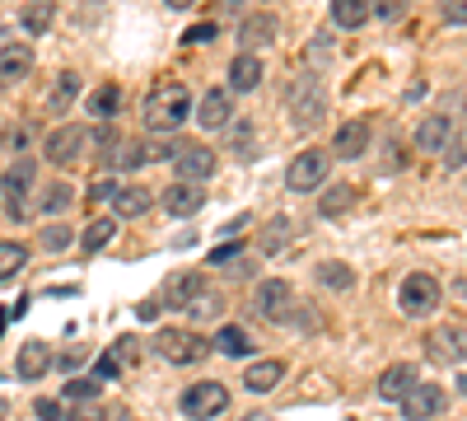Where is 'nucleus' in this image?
Returning a JSON list of instances; mask_svg holds the SVG:
<instances>
[{
  "instance_id": "c03bdc74",
  "label": "nucleus",
  "mask_w": 467,
  "mask_h": 421,
  "mask_svg": "<svg viewBox=\"0 0 467 421\" xmlns=\"http://www.w3.org/2000/svg\"><path fill=\"white\" fill-rule=\"evenodd\" d=\"M369 15H379L383 24H393V19H402V15H407V0H374Z\"/></svg>"
},
{
  "instance_id": "aec40b11",
  "label": "nucleus",
  "mask_w": 467,
  "mask_h": 421,
  "mask_svg": "<svg viewBox=\"0 0 467 421\" xmlns=\"http://www.w3.org/2000/svg\"><path fill=\"white\" fill-rule=\"evenodd\" d=\"M33 47L28 43H5L0 47V89H10V85H19V80H28L33 75Z\"/></svg>"
},
{
  "instance_id": "ddd939ff",
  "label": "nucleus",
  "mask_w": 467,
  "mask_h": 421,
  "mask_svg": "<svg viewBox=\"0 0 467 421\" xmlns=\"http://www.w3.org/2000/svg\"><path fill=\"white\" fill-rule=\"evenodd\" d=\"M202 290H206V277L197 272V267H178V272H169V281L160 290V304H169V310H187Z\"/></svg>"
},
{
  "instance_id": "8fccbe9b",
  "label": "nucleus",
  "mask_w": 467,
  "mask_h": 421,
  "mask_svg": "<svg viewBox=\"0 0 467 421\" xmlns=\"http://www.w3.org/2000/svg\"><path fill=\"white\" fill-rule=\"evenodd\" d=\"M229 150H234V160H253V127H239V132H234Z\"/></svg>"
},
{
  "instance_id": "bb28decb",
  "label": "nucleus",
  "mask_w": 467,
  "mask_h": 421,
  "mask_svg": "<svg viewBox=\"0 0 467 421\" xmlns=\"http://www.w3.org/2000/svg\"><path fill=\"white\" fill-rule=\"evenodd\" d=\"M350 206H356V187L350 183H327L318 193V220H341Z\"/></svg>"
},
{
  "instance_id": "5701e85b",
  "label": "nucleus",
  "mask_w": 467,
  "mask_h": 421,
  "mask_svg": "<svg viewBox=\"0 0 467 421\" xmlns=\"http://www.w3.org/2000/svg\"><path fill=\"white\" fill-rule=\"evenodd\" d=\"M285 361H276V356H266V361H253L248 370H244V389L248 394H271V389H281V379H285Z\"/></svg>"
},
{
  "instance_id": "58836bf2",
  "label": "nucleus",
  "mask_w": 467,
  "mask_h": 421,
  "mask_svg": "<svg viewBox=\"0 0 467 421\" xmlns=\"http://www.w3.org/2000/svg\"><path fill=\"white\" fill-rule=\"evenodd\" d=\"M75 94H80V75H75V70H61V80H57V89H52V108H57V112L70 108Z\"/></svg>"
},
{
  "instance_id": "37998d69",
  "label": "nucleus",
  "mask_w": 467,
  "mask_h": 421,
  "mask_svg": "<svg viewBox=\"0 0 467 421\" xmlns=\"http://www.w3.org/2000/svg\"><path fill=\"white\" fill-rule=\"evenodd\" d=\"M66 421H108V407L103 403H75L66 412Z\"/></svg>"
},
{
  "instance_id": "dca6fc26",
  "label": "nucleus",
  "mask_w": 467,
  "mask_h": 421,
  "mask_svg": "<svg viewBox=\"0 0 467 421\" xmlns=\"http://www.w3.org/2000/svg\"><path fill=\"white\" fill-rule=\"evenodd\" d=\"M206 206V183H169L164 187V211L173 220H187Z\"/></svg>"
},
{
  "instance_id": "412c9836",
  "label": "nucleus",
  "mask_w": 467,
  "mask_h": 421,
  "mask_svg": "<svg viewBox=\"0 0 467 421\" xmlns=\"http://www.w3.org/2000/svg\"><path fill=\"white\" fill-rule=\"evenodd\" d=\"M365 150H369V122H365V118L337 127V136H332V160H360Z\"/></svg>"
},
{
  "instance_id": "0eeeda50",
  "label": "nucleus",
  "mask_w": 467,
  "mask_h": 421,
  "mask_svg": "<svg viewBox=\"0 0 467 421\" xmlns=\"http://www.w3.org/2000/svg\"><path fill=\"white\" fill-rule=\"evenodd\" d=\"M89 145H94V132H89L85 122H61V127L43 141V160L57 164V169H70V164L85 160Z\"/></svg>"
},
{
  "instance_id": "2eb2a0df",
  "label": "nucleus",
  "mask_w": 467,
  "mask_h": 421,
  "mask_svg": "<svg viewBox=\"0 0 467 421\" xmlns=\"http://www.w3.org/2000/svg\"><path fill=\"white\" fill-rule=\"evenodd\" d=\"M127 155H131V141L117 132L112 122H103V127L94 132V160H99L103 169H127Z\"/></svg>"
},
{
  "instance_id": "603ef678",
  "label": "nucleus",
  "mask_w": 467,
  "mask_h": 421,
  "mask_svg": "<svg viewBox=\"0 0 467 421\" xmlns=\"http://www.w3.org/2000/svg\"><path fill=\"white\" fill-rule=\"evenodd\" d=\"M33 416H37V421H61L66 407H61L57 398H37V403H33Z\"/></svg>"
},
{
  "instance_id": "1a4fd4ad",
  "label": "nucleus",
  "mask_w": 467,
  "mask_h": 421,
  "mask_svg": "<svg viewBox=\"0 0 467 421\" xmlns=\"http://www.w3.org/2000/svg\"><path fill=\"white\" fill-rule=\"evenodd\" d=\"M425 356L440 361V365H462V361H467V328L440 323L431 337H425Z\"/></svg>"
},
{
  "instance_id": "4c0bfd02",
  "label": "nucleus",
  "mask_w": 467,
  "mask_h": 421,
  "mask_svg": "<svg viewBox=\"0 0 467 421\" xmlns=\"http://www.w3.org/2000/svg\"><path fill=\"white\" fill-rule=\"evenodd\" d=\"M19 24H24L28 33H47V24H52V0H28L24 15H19Z\"/></svg>"
},
{
  "instance_id": "9b49d317",
  "label": "nucleus",
  "mask_w": 467,
  "mask_h": 421,
  "mask_svg": "<svg viewBox=\"0 0 467 421\" xmlns=\"http://www.w3.org/2000/svg\"><path fill=\"white\" fill-rule=\"evenodd\" d=\"M295 300H299V295H295V286H290V281H281V277L262 281V286H257V295H253L257 314H262L266 323H285V314H290V304H295Z\"/></svg>"
},
{
  "instance_id": "09e8293b",
  "label": "nucleus",
  "mask_w": 467,
  "mask_h": 421,
  "mask_svg": "<svg viewBox=\"0 0 467 421\" xmlns=\"http://www.w3.org/2000/svg\"><path fill=\"white\" fill-rule=\"evenodd\" d=\"M215 37H220V33H215V24L206 19V24H192V28L182 33V43H187V47H197V43H215Z\"/></svg>"
},
{
  "instance_id": "052dcab7",
  "label": "nucleus",
  "mask_w": 467,
  "mask_h": 421,
  "mask_svg": "<svg viewBox=\"0 0 467 421\" xmlns=\"http://www.w3.org/2000/svg\"><path fill=\"white\" fill-rule=\"evenodd\" d=\"M458 394H462V398H467V370H462V374H458Z\"/></svg>"
},
{
  "instance_id": "f8f14e48",
  "label": "nucleus",
  "mask_w": 467,
  "mask_h": 421,
  "mask_svg": "<svg viewBox=\"0 0 467 421\" xmlns=\"http://www.w3.org/2000/svg\"><path fill=\"white\" fill-rule=\"evenodd\" d=\"M33 178H37V164L28 155H19L5 174H0V193H5V211L10 216H24V197H28Z\"/></svg>"
},
{
  "instance_id": "9d476101",
  "label": "nucleus",
  "mask_w": 467,
  "mask_h": 421,
  "mask_svg": "<svg viewBox=\"0 0 467 421\" xmlns=\"http://www.w3.org/2000/svg\"><path fill=\"white\" fill-rule=\"evenodd\" d=\"M444 407H449V394H444L440 384H431V379H420V384L398 403V412H402L407 421H435Z\"/></svg>"
},
{
  "instance_id": "4be33fe9",
  "label": "nucleus",
  "mask_w": 467,
  "mask_h": 421,
  "mask_svg": "<svg viewBox=\"0 0 467 421\" xmlns=\"http://www.w3.org/2000/svg\"><path fill=\"white\" fill-rule=\"evenodd\" d=\"M52 365H57V352L47 347V342H24L19 356H15V374L19 379H43Z\"/></svg>"
},
{
  "instance_id": "a19ab883",
  "label": "nucleus",
  "mask_w": 467,
  "mask_h": 421,
  "mask_svg": "<svg viewBox=\"0 0 467 421\" xmlns=\"http://www.w3.org/2000/svg\"><path fill=\"white\" fill-rule=\"evenodd\" d=\"M444 169H449V174L467 169V132H458V136L449 141V150H444Z\"/></svg>"
},
{
  "instance_id": "e2e57ef3",
  "label": "nucleus",
  "mask_w": 467,
  "mask_h": 421,
  "mask_svg": "<svg viewBox=\"0 0 467 421\" xmlns=\"http://www.w3.org/2000/svg\"><path fill=\"white\" fill-rule=\"evenodd\" d=\"M5 412H10V407H5V403H0V421H5Z\"/></svg>"
},
{
  "instance_id": "864d4df0",
  "label": "nucleus",
  "mask_w": 467,
  "mask_h": 421,
  "mask_svg": "<svg viewBox=\"0 0 467 421\" xmlns=\"http://www.w3.org/2000/svg\"><path fill=\"white\" fill-rule=\"evenodd\" d=\"M117 374H122V365H117L112 352H103V356L94 361V379H117Z\"/></svg>"
},
{
  "instance_id": "4d7b16f0",
  "label": "nucleus",
  "mask_w": 467,
  "mask_h": 421,
  "mask_svg": "<svg viewBox=\"0 0 467 421\" xmlns=\"http://www.w3.org/2000/svg\"><path fill=\"white\" fill-rule=\"evenodd\" d=\"M136 314H140L145 323H154V319H160V300H145V304H140V310H136Z\"/></svg>"
},
{
  "instance_id": "680f3d73",
  "label": "nucleus",
  "mask_w": 467,
  "mask_h": 421,
  "mask_svg": "<svg viewBox=\"0 0 467 421\" xmlns=\"http://www.w3.org/2000/svg\"><path fill=\"white\" fill-rule=\"evenodd\" d=\"M234 5H239V0H220V10H234Z\"/></svg>"
},
{
  "instance_id": "f704fd0d",
  "label": "nucleus",
  "mask_w": 467,
  "mask_h": 421,
  "mask_svg": "<svg viewBox=\"0 0 467 421\" xmlns=\"http://www.w3.org/2000/svg\"><path fill=\"white\" fill-rule=\"evenodd\" d=\"M37 244H43V253H66V248L75 244V229H70L66 220H52V225H43Z\"/></svg>"
},
{
  "instance_id": "6e6d98bb",
  "label": "nucleus",
  "mask_w": 467,
  "mask_h": 421,
  "mask_svg": "<svg viewBox=\"0 0 467 421\" xmlns=\"http://www.w3.org/2000/svg\"><path fill=\"white\" fill-rule=\"evenodd\" d=\"M85 356H89V352H85V347H70V352H66V356H61V365H66V370H75V365H80V361H85Z\"/></svg>"
},
{
  "instance_id": "2f4dec72",
  "label": "nucleus",
  "mask_w": 467,
  "mask_h": 421,
  "mask_svg": "<svg viewBox=\"0 0 467 421\" xmlns=\"http://www.w3.org/2000/svg\"><path fill=\"white\" fill-rule=\"evenodd\" d=\"M182 314H187L192 323H211V319H220V314H224V295L206 286V290H202L197 300H192V304H187V310H182Z\"/></svg>"
},
{
  "instance_id": "6ab92c4d",
  "label": "nucleus",
  "mask_w": 467,
  "mask_h": 421,
  "mask_svg": "<svg viewBox=\"0 0 467 421\" xmlns=\"http://www.w3.org/2000/svg\"><path fill=\"white\" fill-rule=\"evenodd\" d=\"M449 141H453V127H449L444 112H431V118H420V127H416V136H411V145L420 150V155H444Z\"/></svg>"
},
{
  "instance_id": "3c124183",
  "label": "nucleus",
  "mask_w": 467,
  "mask_h": 421,
  "mask_svg": "<svg viewBox=\"0 0 467 421\" xmlns=\"http://www.w3.org/2000/svg\"><path fill=\"white\" fill-rule=\"evenodd\" d=\"M440 19L444 24H467V0H440Z\"/></svg>"
},
{
  "instance_id": "a211bd4d",
  "label": "nucleus",
  "mask_w": 467,
  "mask_h": 421,
  "mask_svg": "<svg viewBox=\"0 0 467 421\" xmlns=\"http://www.w3.org/2000/svg\"><path fill=\"white\" fill-rule=\"evenodd\" d=\"M416 384H420L416 365H411V361H393V365L379 374V398H383V403H402Z\"/></svg>"
},
{
  "instance_id": "39448f33",
  "label": "nucleus",
  "mask_w": 467,
  "mask_h": 421,
  "mask_svg": "<svg viewBox=\"0 0 467 421\" xmlns=\"http://www.w3.org/2000/svg\"><path fill=\"white\" fill-rule=\"evenodd\" d=\"M440 304H444L440 277H431V272H407V277H402V286H398V310H402L407 319H431Z\"/></svg>"
},
{
  "instance_id": "72a5a7b5",
  "label": "nucleus",
  "mask_w": 467,
  "mask_h": 421,
  "mask_svg": "<svg viewBox=\"0 0 467 421\" xmlns=\"http://www.w3.org/2000/svg\"><path fill=\"white\" fill-rule=\"evenodd\" d=\"M70 202H75V187L70 183H47L43 197H37V211H43V216H61Z\"/></svg>"
},
{
  "instance_id": "7ed1b4c3",
  "label": "nucleus",
  "mask_w": 467,
  "mask_h": 421,
  "mask_svg": "<svg viewBox=\"0 0 467 421\" xmlns=\"http://www.w3.org/2000/svg\"><path fill=\"white\" fill-rule=\"evenodd\" d=\"M332 183V150H299V155L285 164V187L290 193H323V187Z\"/></svg>"
},
{
  "instance_id": "393cba45",
  "label": "nucleus",
  "mask_w": 467,
  "mask_h": 421,
  "mask_svg": "<svg viewBox=\"0 0 467 421\" xmlns=\"http://www.w3.org/2000/svg\"><path fill=\"white\" fill-rule=\"evenodd\" d=\"M314 281H318L323 290H332V295H346V290H356V267L341 262V258H323V262L314 267Z\"/></svg>"
},
{
  "instance_id": "49530a36",
  "label": "nucleus",
  "mask_w": 467,
  "mask_h": 421,
  "mask_svg": "<svg viewBox=\"0 0 467 421\" xmlns=\"http://www.w3.org/2000/svg\"><path fill=\"white\" fill-rule=\"evenodd\" d=\"M0 145L15 150V155H24V150H28V127L24 122L19 127H5V132H0Z\"/></svg>"
},
{
  "instance_id": "de8ad7c7",
  "label": "nucleus",
  "mask_w": 467,
  "mask_h": 421,
  "mask_svg": "<svg viewBox=\"0 0 467 421\" xmlns=\"http://www.w3.org/2000/svg\"><path fill=\"white\" fill-rule=\"evenodd\" d=\"M234 258H244V244H220V248L206 253L211 267H234Z\"/></svg>"
},
{
  "instance_id": "13d9d810",
  "label": "nucleus",
  "mask_w": 467,
  "mask_h": 421,
  "mask_svg": "<svg viewBox=\"0 0 467 421\" xmlns=\"http://www.w3.org/2000/svg\"><path fill=\"white\" fill-rule=\"evenodd\" d=\"M164 5H169V10H192L197 0H164Z\"/></svg>"
},
{
  "instance_id": "bf43d9fd",
  "label": "nucleus",
  "mask_w": 467,
  "mask_h": 421,
  "mask_svg": "<svg viewBox=\"0 0 467 421\" xmlns=\"http://www.w3.org/2000/svg\"><path fill=\"white\" fill-rule=\"evenodd\" d=\"M453 295H458V300H467V277H462V281L453 286Z\"/></svg>"
},
{
  "instance_id": "f3484780",
  "label": "nucleus",
  "mask_w": 467,
  "mask_h": 421,
  "mask_svg": "<svg viewBox=\"0 0 467 421\" xmlns=\"http://www.w3.org/2000/svg\"><path fill=\"white\" fill-rule=\"evenodd\" d=\"M192 118H197L206 132L229 127V118H234V94H229V89H206V94L197 99V108H192Z\"/></svg>"
},
{
  "instance_id": "ea45409f",
  "label": "nucleus",
  "mask_w": 467,
  "mask_h": 421,
  "mask_svg": "<svg viewBox=\"0 0 467 421\" xmlns=\"http://www.w3.org/2000/svg\"><path fill=\"white\" fill-rule=\"evenodd\" d=\"M281 328H295V332H314V328H318V314H314V310H308V304H304V300H295V304H290V314H285V323H281Z\"/></svg>"
},
{
  "instance_id": "423d86ee",
  "label": "nucleus",
  "mask_w": 467,
  "mask_h": 421,
  "mask_svg": "<svg viewBox=\"0 0 467 421\" xmlns=\"http://www.w3.org/2000/svg\"><path fill=\"white\" fill-rule=\"evenodd\" d=\"M178 407L187 421H220L229 412V389L220 379H197V384H187L178 394Z\"/></svg>"
},
{
  "instance_id": "6e6552de",
  "label": "nucleus",
  "mask_w": 467,
  "mask_h": 421,
  "mask_svg": "<svg viewBox=\"0 0 467 421\" xmlns=\"http://www.w3.org/2000/svg\"><path fill=\"white\" fill-rule=\"evenodd\" d=\"M215 150L211 145H202V141H182V150L173 155V174H178V183H206L211 174H215Z\"/></svg>"
},
{
  "instance_id": "e433bc0d",
  "label": "nucleus",
  "mask_w": 467,
  "mask_h": 421,
  "mask_svg": "<svg viewBox=\"0 0 467 421\" xmlns=\"http://www.w3.org/2000/svg\"><path fill=\"white\" fill-rule=\"evenodd\" d=\"M24 262H28V248H24V244H15V239H0V281H10Z\"/></svg>"
},
{
  "instance_id": "f03ea898",
  "label": "nucleus",
  "mask_w": 467,
  "mask_h": 421,
  "mask_svg": "<svg viewBox=\"0 0 467 421\" xmlns=\"http://www.w3.org/2000/svg\"><path fill=\"white\" fill-rule=\"evenodd\" d=\"M285 108H290V122L295 132H314L327 122V94L318 85V75H295L285 85Z\"/></svg>"
},
{
  "instance_id": "a878e982",
  "label": "nucleus",
  "mask_w": 467,
  "mask_h": 421,
  "mask_svg": "<svg viewBox=\"0 0 467 421\" xmlns=\"http://www.w3.org/2000/svg\"><path fill=\"white\" fill-rule=\"evenodd\" d=\"M262 85V61L253 52H239L229 61V94H253Z\"/></svg>"
},
{
  "instance_id": "4468645a",
  "label": "nucleus",
  "mask_w": 467,
  "mask_h": 421,
  "mask_svg": "<svg viewBox=\"0 0 467 421\" xmlns=\"http://www.w3.org/2000/svg\"><path fill=\"white\" fill-rule=\"evenodd\" d=\"M281 37V19L276 15H248L244 24H239V52H262V47H271Z\"/></svg>"
},
{
  "instance_id": "7c9ffc66",
  "label": "nucleus",
  "mask_w": 467,
  "mask_h": 421,
  "mask_svg": "<svg viewBox=\"0 0 467 421\" xmlns=\"http://www.w3.org/2000/svg\"><path fill=\"white\" fill-rule=\"evenodd\" d=\"M89 118H99V122H112L117 118V108H122V89L117 85H99L94 94H89Z\"/></svg>"
},
{
  "instance_id": "5fc2aeb1",
  "label": "nucleus",
  "mask_w": 467,
  "mask_h": 421,
  "mask_svg": "<svg viewBox=\"0 0 467 421\" xmlns=\"http://www.w3.org/2000/svg\"><path fill=\"white\" fill-rule=\"evenodd\" d=\"M304 57H308V61H327V57H332V43H327V37H314Z\"/></svg>"
},
{
  "instance_id": "c756f323",
  "label": "nucleus",
  "mask_w": 467,
  "mask_h": 421,
  "mask_svg": "<svg viewBox=\"0 0 467 421\" xmlns=\"http://www.w3.org/2000/svg\"><path fill=\"white\" fill-rule=\"evenodd\" d=\"M365 19H369V0H332V24L337 28L356 33Z\"/></svg>"
},
{
  "instance_id": "0e129e2a",
  "label": "nucleus",
  "mask_w": 467,
  "mask_h": 421,
  "mask_svg": "<svg viewBox=\"0 0 467 421\" xmlns=\"http://www.w3.org/2000/svg\"><path fill=\"white\" fill-rule=\"evenodd\" d=\"M257 421H266V416H257Z\"/></svg>"
},
{
  "instance_id": "20e7f679",
  "label": "nucleus",
  "mask_w": 467,
  "mask_h": 421,
  "mask_svg": "<svg viewBox=\"0 0 467 421\" xmlns=\"http://www.w3.org/2000/svg\"><path fill=\"white\" fill-rule=\"evenodd\" d=\"M211 352L215 347L192 328H160L154 332V356H164L169 365H202Z\"/></svg>"
},
{
  "instance_id": "f257e3e1",
  "label": "nucleus",
  "mask_w": 467,
  "mask_h": 421,
  "mask_svg": "<svg viewBox=\"0 0 467 421\" xmlns=\"http://www.w3.org/2000/svg\"><path fill=\"white\" fill-rule=\"evenodd\" d=\"M192 94H187V85H164V89H154L150 99H145V108H140V118H145V127L150 132H160V136H169V132H178L187 118H192Z\"/></svg>"
},
{
  "instance_id": "c85d7f7f",
  "label": "nucleus",
  "mask_w": 467,
  "mask_h": 421,
  "mask_svg": "<svg viewBox=\"0 0 467 421\" xmlns=\"http://www.w3.org/2000/svg\"><path fill=\"white\" fill-rule=\"evenodd\" d=\"M290 239H295V220H290V216H276V220H266V225H262L257 248H262V253H281Z\"/></svg>"
},
{
  "instance_id": "cd10ccee",
  "label": "nucleus",
  "mask_w": 467,
  "mask_h": 421,
  "mask_svg": "<svg viewBox=\"0 0 467 421\" xmlns=\"http://www.w3.org/2000/svg\"><path fill=\"white\" fill-rule=\"evenodd\" d=\"M211 347H215L220 356H229V361H248V356H253V337H248V328H239V323H224V328L215 332Z\"/></svg>"
},
{
  "instance_id": "473e14b6",
  "label": "nucleus",
  "mask_w": 467,
  "mask_h": 421,
  "mask_svg": "<svg viewBox=\"0 0 467 421\" xmlns=\"http://www.w3.org/2000/svg\"><path fill=\"white\" fill-rule=\"evenodd\" d=\"M117 239V216H103V220H89V229H85V235H80V248L94 258L99 248H108Z\"/></svg>"
},
{
  "instance_id": "a18cd8bd",
  "label": "nucleus",
  "mask_w": 467,
  "mask_h": 421,
  "mask_svg": "<svg viewBox=\"0 0 467 421\" xmlns=\"http://www.w3.org/2000/svg\"><path fill=\"white\" fill-rule=\"evenodd\" d=\"M112 356H117V365H136V356H140V342L136 337H117V347H112Z\"/></svg>"
},
{
  "instance_id": "c9c22d12",
  "label": "nucleus",
  "mask_w": 467,
  "mask_h": 421,
  "mask_svg": "<svg viewBox=\"0 0 467 421\" xmlns=\"http://www.w3.org/2000/svg\"><path fill=\"white\" fill-rule=\"evenodd\" d=\"M99 389H103V379H66L61 384V403H99Z\"/></svg>"
},
{
  "instance_id": "b1692460",
  "label": "nucleus",
  "mask_w": 467,
  "mask_h": 421,
  "mask_svg": "<svg viewBox=\"0 0 467 421\" xmlns=\"http://www.w3.org/2000/svg\"><path fill=\"white\" fill-rule=\"evenodd\" d=\"M150 206H154V197H150L145 183H122V187H117V197H112V216L117 220H140Z\"/></svg>"
},
{
  "instance_id": "79ce46f5",
  "label": "nucleus",
  "mask_w": 467,
  "mask_h": 421,
  "mask_svg": "<svg viewBox=\"0 0 467 421\" xmlns=\"http://www.w3.org/2000/svg\"><path fill=\"white\" fill-rule=\"evenodd\" d=\"M117 187H122V183H117L112 174L94 178V183H89V206H94V202H112V197H117Z\"/></svg>"
}]
</instances>
